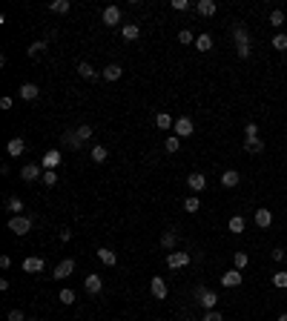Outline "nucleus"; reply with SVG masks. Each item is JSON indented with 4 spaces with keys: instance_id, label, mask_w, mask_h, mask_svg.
Instances as JSON below:
<instances>
[{
    "instance_id": "f257e3e1",
    "label": "nucleus",
    "mask_w": 287,
    "mask_h": 321,
    "mask_svg": "<svg viewBox=\"0 0 287 321\" xmlns=\"http://www.w3.org/2000/svg\"><path fill=\"white\" fill-rule=\"evenodd\" d=\"M233 41H236V52H239V58L247 61V58L253 55V46H250V35H247L244 26H233Z\"/></svg>"
},
{
    "instance_id": "f03ea898",
    "label": "nucleus",
    "mask_w": 287,
    "mask_h": 321,
    "mask_svg": "<svg viewBox=\"0 0 287 321\" xmlns=\"http://www.w3.org/2000/svg\"><path fill=\"white\" fill-rule=\"evenodd\" d=\"M9 230H12L15 235H26V233L32 230V218H26V215H12V218H9Z\"/></svg>"
},
{
    "instance_id": "7ed1b4c3",
    "label": "nucleus",
    "mask_w": 287,
    "mask_h": 321,
    "mask_svg": "<svg viewBox=\"0 0 287 321\" xmlns=\"http://www.w3.org/2000/svg\"><path fill=\"white\" fill-rule=\"evenodd\" d=\"M61 164H64V155H61V150H49L44 155V161H41V167H44V172H55L58 170V167H61Z\"/></svg>"
},
{
    "instance_id": "20e7f679",
    "label": "nucleus",
    "mask_w": 287,
    "mask_h": 321,
    "mask_svg": "<svg viewBox=\"0 0 287 321\" xmlns=\"http://www.w3.org/2000/svg\"><path fill=\"white\" fill-rule=\"evenodd\" d=\"M176 135L178 138H190L193 132H196V124H193V118H187V115H181V118H176Z\"/></svg>"
},
{
    "instance_id": "39448f33",
    "label": "nucleus",
    "mask_w": 287,
    "mask_h": 321,
    "mask_svg": "<svg viewBox=\"0 0 287 321\" xmlns=\"http://www.w3.org/2000/svg\"><path fill=\"white\" fill-rule=\"evenodd\" d=\"M21 178L26 181V184H35V181L44 178V167H41V164H26V167L21 170Z\"/></svg>"
},
{
    "instance_id": "423d86ee",
    "label": "nucleus",
    "mask_w": 287,
    "mask_h": 321,
    "mask_svg": "<svg viewBox=\"0 0 287 321\" xmlns=\"http://www.w3.org/2000/svg\"><path fill=\"white\" fill-rule=\"evenodd\" d=\"M190 261H193L190 253H170V256H167V267H170V270H181V267H187Z\"/></svg>"
},
{
    "instance_id": "0eeeda50",
    "label": "nucleus",
    "mask_w": 287,
    "mask_h": 321,
    "mask_svg": "<svg viewBox=\"0 0 287 321\" xmlns=\"http://www.w3.org/2000/svg\"><path fill=\"white\" fill-rule=\"evenodd\" d=\"M75 273V261L72 258H64L58 267H55V273H52V278H58V281H64V278H69Z\"/></svg>"
},
{
    "instance_id": "6e6552de",
    "label": "nucleus",
    "mask_w": 287,
    "mask_h": 321,
    "mask_svg": "<svg viewBox=\"0 0 287 321\" xmlns=\"http://www.w3.org/2000/svg\"><path fill=\"white\" fill-rule=\"evenodd\" d=\"M187 187H190L193 193H204V190H207V178H204V172H190V175H187Z\"/></svg>"
},
{
    "instance_id": "1a4fd4ad",
    "label": "nucleus",
    "mask_w": 287,
    "mask_h": 321,
    "mask_svg": "<svg viewBox=\"0 0 287 321\" xmlns=\"http://www.w3.org/2000/svg\"><path fill=\"white\" fill-rule=\"evenodd\" d=\"M44 258L41 256H29L26 261H23V273H32V276H38V273H44Z\"/></svg>"
},
{
    "instance_id": "9d476101",
    "label": "nucleus",
    "mask_w": 287,
    "mask_h": 321,
    "mask_svg": "<svg viewBox=\"0 0 287 321\" xmlns=\"http://www.w3.org/2000/svg\"><path fill=\"white\" fill-rule=\"evenodd\" d=\"M84 290H87L89 296H98V293L104 290V281H101V276H95V273H89L87 278H84Z\"/></svg>"
},
{
    "instance_id": "9b49d317",
    "label": "nucleus",
    "mask_w": 287,
    "mask_h": 321,
    "mask_svg": "<svg viewBox=\"0 0 287 321\" xmlns=\"http://www.w3.org/2000/svg\"><path fill=\"white\" fill-rule=\"evenodd\" d=\"M253 221H256V227H259V230H267V227L273 224V213H270L267 207H259L256 215H253Z\"/></svg>"
},
{
    "instance_id": "f8f14e48",
    "label": "nucleus",
    "mask_w": 287,
    "mask_h": 321,
    "mask_svg": "<svg viewBox=\"0 0 287 321\" xmlns=\"http://www.w3.org/2000/svg\"><path fill=\"white\" fill-rule=\"evenodd\" d=\"M242 281H244V276H242V270H236V267L221 276V284H224V287H242Z\"/></svg>"
},
{
    "instance_id": "ddd939ff",
    "label": "nucleus",
    "mask_w": 287,
    "mask_h": 321,
    "mask_svg": "<svg viewBox=\"0 0 287 321\" xmlns=\"http://www.w3.org/2000/svg\"><path fill=\"white\" fill-rule=\"evenodd\" d=\"M239 181H242V175H239L236 170L221 172V187H224V190H236V187H239Z\"/></svg>"
},
{
    "instance_id": "4468645a",
    "label": "nucleus",
    "mask_w": 287,
    "mask_h": 321,
    "mask_svg": "<svg viewBox=\"0 0 287 321\" xmlns=\"http://www.w3.org/2000/svg\"><path fill=\"white\" fill-rule=\"evenodd\" d=\"M196 12H199L201 18H213L219 12V6H216V0H199L196 3Z\"/></svg>"
},
{
    "instance_id": "2eb2a0df",
    "label": "nucleus",
    "mask_w": 287,
    "mask_h": 321,
    "mask_svg": "<svg viewBox=\"0 0 287 321\" xmlns=\"http://www.w3.org/2000/svg\"><path fill=\"white\" fill-rule=\"evenodd\" d=\"M18 95H21L23 101H38V95H41V86L38 84H23L18 89Z\"/></svg>"
},
{
    "instance_id": "dca6fc26",
    "label": "nucleus",
    "mask_w": 287,
    "mask_h": 321,
    "mask_svg": "<svg viewBox=\"0 0 287 321\" xmlns=\"http://www.w3.org/2000/svg\"><path fill=\"white\" fill-rule=\"evenodd\" d=\"M199 301H201V307H207V310H216L219 296H216L213 290H199Z\"/></svg>"
},
{
    "instance_id": "f3484780",
    "label": "nucleus",
    "mask_w": 287,
    "mask_h": 321,
    "mask_svg": "<svg viewBox=\"0 0 287 321\" xmlns=\"http://www.w3.org/2000/svg\"><path fill=\"white\" fill-rule=\"evenodd\" d=\"M6 152H9L12 158H21L23 152H26V141H23V138H12V141L6 144Z\"/></svg>"
},
{
    "instance_id": "a211bd4d",
    "label": "nucleus",
    "mask_w": 287,
    "mask_h": 321,
    "mask_svg": "<svg viewBox=\"0 0 287 321\" xmlns=\"http://www.w3.org/2000/svg\"><path fill=\"white\" fill-rule=\"evenodd\" d=\"M104 23H107V26H118V23H121V9H118V6H107V9H104Z\"/></svg>"
},
{
    "instance_id": "6ab92c4d",
    "label": "nucleus",
    "mask_w": 287,
    "mask_h": 321,
    "mask_svg": "<svg viewBox=\"0 0 287 321\" xmlns=\"http://www.w3.org/2000/svg\"><path fill=\"white\" fill-rule=\"evenodd\" d=\"M150 290H153L155 299H167V281L161 278V276H155V278L150 281Z\"/></svg>"
},
{
    "instance_id": "aec40b11",
    "label": "nucleus",
    "mask_w": 287,
    "mask_h": 321,
    "mask_svg": "<svg viewBox=\"0 0 287 321\" xmlns=\"http://www.w3.org/2000/svg\"><path fill=\"white\" fill-rule=\"evenodd\" d=\"M176 244H178V230H167V233L161 235V247H164V250L176 253Z\"/></svg>"
},
{
    "instance_id": "412c9836",
    "label": "nucleus",
    "mask_w": 287,
    "mask_h": 321,
    "mask_svg": "<svg viewBox=\"0 0 287 321\" xmlns=\"http://www.w3.org/2000/svg\"><path fill=\"white\" fill-rule=\"evenodd\" d=\"M155 127L161 129V132H164V129H173L176 127V118H173L170 112H158V115H155Z\"/></svg>"
},
{
    "instance_id": "4be33fe9",
    "label": "nucleus",
    "mask_w": 287,
    "mask_h": 321,
    "mask_svg": "<svg viewBox=\"0 0 287 321\" xmlns=\"http://www.w3.org/2000/svg\"><path fill=\"white\" fill-rule=\"evenodd\" d=\"M64 144H66L69 150H81V147H84V141L78 138V129H66V132H64Z\"/></svg>"
},
{
    "instance_id": "5701e85b",
    "label": "nucleus",
    "mask_w": 287,
    "mask_h": 321,
    "mask_svg": "<svg viewBox=\"0 0 287 321\" xmlns=\"http://www.w3.org/2000/svg\"><path fill=\"white\" fill-rule=\"evenodd\" d=\"M121 75H124V69H121L118 64H110L107 69H101V78H104V81H110V84H112V81H118Z\"/></svg>"
},
{
    "instance_id": "b1692460",
    "label": "nucleus",
    "mask_w": 287,
    "mask_h": 321,
    "mask_svg": "<svg viewBox=\"0 0 287 321\" xmlns=\"http://www.w3.org/2000/svg\"><path fill=\"white\" fill-rule=\"evenodd\" d=\"M227 230H230L233 235H242L244 230H247V221H244L242 215H233V218H230V224H227Z\"/></svg>"
},
{
    "instance_id": "393cba45",
    "label": "nucleus",
    "mask_w": 287,
    "mask_h": 321,
    "mask_svg": "<svg viewBox=\"0 0 287 321\" xmlns=\"http://www.w3.org/2000/svg\"><path fill=\"white\" fill-rule=\"evenodd\" d=\"M244 150L250 155H259V152H265V141L262 138H244Z\"/></svg>"
},
{
    "instance_id": "a878e982",
    "label": "nucleus",
    "mask_w": 287,
    "mask_h": 321,
    "mask_svg": "<svg viewBox=\"0 0 287 321\" xmlns=\"http://www.w3.org/2000/svg\"><path fill=\"white\" fill-rule=\"evenodd\" d=\"M98 258H101V264H107V267H115V264H118V256L112 253L110 247H101V250H98Z\"/></svg>"
},
{
    "instance_id": "bb28decb",
    "label": "nucleus",
    "mask_w": 287,
    "mask_h": 321,
    "mask_svg": "<svg viewBox=\"0 0 287 321\" xmlns=\"http://www.w3.org/2000/svg\"><path fill=\"white\" fill-rule=\"evenodd\" d=\"M121 35H124V41H138V38H141V29H138V26H135V23H124V29H121Z\"/></svg>"
},
{
    "instance_id": "cd10ccee",
    "label": "nucleus",
    "mask_w": 287,
    "mask_h": 321,
    "mask_svg": "<svg viewBox=\"0 0 287 321\" xmlns=\"http://www.w3.org/2000/svg\"><path fill=\"white\" fill-rule=\"evenodd\" d=\"M89 158H92L95 164H104V161L110 158V152H107V147H101V144H98V147H92V152H89Z\"/></svg>"
},
{
    "instance_id": "c85d7f7f",
    "label": "nucleus",
    "mask_w": 287,
    "mask_h": 321,
    "mask_svg": "<svg viewBox=\"0 0 287 321\" xmlns=\"http://www.w3.org/2000/svg\"><path fill=\"white\" fill-rule=\"evenodd\" d=\"M196 49H199V52H210V49H213V38H210L207 32H201L199 38H196Z\"/></svg>"
},
{
    "instance_id": "c756f323",
    "label": "nucleus",
    "mask_w": 287,
    "mask_h": 321,
    "mask_svg": "<svg viewBox=\"0 0 287 321\" xmlns=\"http://www.w3.org/2000/svg\"><path fill=\"white\" fill-rule=\"evenodd\" d=\"M78 75H81L84 81H95V78H98V72H95V69L87 64V61H84V64H78Z\"/></svg>"
},
{
    "instance_id": "7c9ffc66",
    "label": "nucleus",
    "mask_w": 287,
    "mask_h": 321,
    "mask_svg": "<svg viewBox=\"0 0 287 321\" xmlns=\"http://www.w3.org/2000/svg\"><path fill=\"white\" fill-rule=\"evenodd\" d=\"M49 9H52L55 15H66L69 9H72V3H69V0H52V3H49Z\"/></svg>"
},
{
    "instance_id": "2f4dec72",
    "label": "nucleus",
    "mask_w": 287,
    "mask_h": 321,
    "mask_svg": "<svg viewBox=\"0 0 287 321\" xmlns=\"http://www.w3.org/2000/svg\"><path fill=\"white\" fill-rule=\"evenodd\" d=\"M6 210H9L12 215H21L23 213V201L21 198H9V201H6Z\"/></svg>"
},
{
    "instance_id": "473e14b6",
    "label": "nucleus",
    "mask_w": 287,
    "mask_h": 321,
    "mask_svg": "<svg viewBox=\"0 0 287 321\" xmlns=\"http://www.w3.org/2000/svg\"><path fill=\"white\" fill-rule=\"evenodd\" d=\"M184 210H187V213H199V210H201V201H199V195H190V198L184 201Z\"/></svg>"
},
{
    "instance_id": "72a5a7b5",
    "label": "nucleus",
    "mask_w": 287,
    "mask_h": 321,
    "mask_svg": "<svg viewBox=\"0 0 287 321\" xmlns=\"http://www.w3.org/2000/svg\"><path fill=\"white\" fill-rule=\"evenodd\" d=\"M164 150L170 152V155H176V152L181 150V138H178V135L176 138H167V141H164Z\"/></svg>"
},
{
    "instance_id": "f704fd0d",
    "label": "nucleus",
    "mask_w": 287,
    "mask_h": 321,
    "mask_svg": "<svg viewBox=\"0 0 287 321\" xmlns=\"http://www.w3.org/2000/svg\"><path fill=\"white\" fill-rule=\"evenodd\" d=\"M270 26H276V29H279V26H285V12L273 9V12H270Z\"/></svg>"
},
{
    "instance_id": "c9c22d12",
    "label": "nucleus",
    "mask_w": 287,
    "mask_h": 321,
    "mask_svg": "<svg viewBox=\"0 0 287 321\" xmlns=\"http://www.w3.org/2000/svg\"><path fill=\"white\" fill-rule=\"evenodd\" d=\"M270 46H273L276 52H285V49H287V35H276V38H273V43H270Z\"/></svg>"
},
{
    "instance_id": "e433bc0d",
    "label": "nucleus",
    "mask_w": 287,
    "mask_h": 321,
    "mask_svg": "<svg viewBox=\"0 0 287 321\" xmlns=\"http://www.w3.org/2000/svg\"><path fill=\"white\" fill-rule=\"evenodd\" d=\"M273 287H279V290H285L287 287V273L285 270H279V273L273 276Z\"/></svg>"
},
{
    "instance_id": "4c0bfd02",
    "label": "nucleus",
    "mask_w": 287,
    "mask_h": 321,
    "mask_svg": "<svg viewBox=\"0 0 287 321\" xmlns=\"http://www.w3.org/2000/svg\"><path fill=\"white\" fill-rule=\"evenodd\" d=\"M44 49H46V41H35L32 46H29V58H38Z\"/></svg>"
},
{
    "instance_id": "58836bf2",
    "label": "nucleus",
    "mask_w": 287,
    "mask_h": 321,
    "mask_svg": "<svg viewBox=\"0 0 287 321\" xmlns=\"http://www.w3.org/2000/svg\"><path fill=\"white\" fill-rule=\"evenodd\" d=\"M247 261H250V258H247V253H236V256H233L236 270H244V267H247Z\"/></svg>"
},
{
    "instance_id": "ea45409f",
    "label": "nucleus",
    "mask_w": 287,
    "mask_h": 321,
    "mask_svg": "<svg viewBox=\"0 0 287 321\" xmlns=\"http://www.w3.org/2000/svg\"><path fill=\"white\" fill-rule=\"evenodd\" d=\"M41 181H44V187H55V184H58V172H44V178H41Z\"/></svg>"
},
{
    "instance_id": "a19ab883",
    "label": "nucleus",
    "mask_w": 287,
    "mask_h": 321,
    "mask_svg": "<svg viewBox=\"0 0 287 321\" xmlns=\"http://www.w3.org/2000/svg\"><path fill=\"white\" fill-rule=\"evenodd\" d=\"M78 138H81V141L87 144L89 138H92V127H89V124H84V127H78Z\"/></svg>"
},
{
    "instance_id": "79ce46f5",
    "label": "nucleus",
    "mask_w": 287,
    "mask_h": 321,
    "mask_svg": "<svg viewBox=\"0 0 287 321\" xmlns=\"http://www.w3.org/2000/svg\"><path fill=\"white\" fill-rule=\"evenodd\" d=\"M201 321H224V316H221L219 310H207V313L201 316Z\"/></svg>"
},
{
    "instance_id": "37998d69",
    "label": "nucleus",
    "mask_w": 287,
    "mask_h": 321,
    "mask_svg": "<svg viewBox=\"0 0 287 321\" xmlns=\"http://www.w3.org/2000/svg\"><path fill=\"white\" fill-rule=\"evenodd\" d=\"M178 41L181 43H196V35H193L190 29H181V32H178Z\"/></svg>"
},
{
    "instance_id": "c03bdc74",
    "label": "nucleus",
    "mask_w": 287,
    "mask_h": 321,
    "mask_svg": "<svg viewBox=\"0 0 287 321\" xmlns=\"http://www.w3.org/2000/svg\"><path fill=\"white\" fill-rule=\"evenodd\" d=\"M58 299L69 307V304H75V293H72V290H61V296H58Z\"/></svg>"
},
{
    "instance_id": "a18cd8bd",
    "label": "nucleus",
    "mask_w": 287,
    "mask_h": 321,
    "mask_svg": "<svg viewBox=\"0 0 287 321\" xmlns=\"http://www.w3.org/2000/svg\"><path fill=\"white\" fill-rule=\"evenodd\" d=\"M244 135H247V138H259V127H256V124L250 121V124L244 127Z\"/></svg>"
},
{
    "instance_id": "49530a36",
    "label": "nucleus",
    "mask_w": 287,
    "mask_h": 321,
    "mask_svg": "<svg viewBox=\"0 0 287 321\" xmlns=\"http://www.w3.org/2000/svg\"><path fill=\"white\" fill-rule=\"evenodd\" d=\"M170 6H173L176 12H184V9H190V0H173Z\"/></svg>"
},
{
    "instance_id": "de8ad7c7",
    "label": "nucleus",
    "mask_w": 287,
    "mask_h": 321,
    "mask_svg": "<svg viewBox=\"0 0 287 321\" xmlns=\"http://www.w3.org/2000/svg\"><path fill=\"white\" fill-rule=\"evenodd\" d=\"M9 321H26V316H23L21 310H12V313H9Z\"/></svg>"
},
{
    "instance_id": "09e8293b",
    "label": "nucleus",
    "mask_w": 287,
    "mask_h": 321,
    "mask_svg": "<svg viewBox=\"0 0 287 321\" xmlns=\"http://www.w3.org/2000/svg\"><path fill=\"white\" fill-rule=\"evenodd\" d=\"M0 267H3V270H9V267H12V258H9V256H0Z\"/></svg>"
},
{
    "instance_id": "8fccbe9b",
    "label": "nucleus",
    "mask_w": 287,
    "mask_h": 321,
    "mask_svg": "<svg viewBox=\"0 0 287 321\" xmlns=\"http://www.w3.org/2000/svg\"><path fill=\"white\" fill-rule=\"evenodd\" d=\"M273 261H285V250L279 247V250H273Z\"/></svg>"
},
{
    "instance_id": "3c124183",
    "label": "nucleus",
    "mask_w": 287,
    "mask_h": 321,
    "mask_svg": "<svg viewBox=\"0 0 287 321\" xmlns=\"http://www.w3.org/2000/svg\"><path fill=\"white\" fill-rule=\"evenodd\" d=\"M0 109H12V98H0Z\"/></svg>"
},
{
    "instance_id": "603ef678",
    "label": "nucleus",
    "mask_w": 287,
    "mask_h": 321,
    "mask_svg": "<svg viewBox=\"0 0 287 321\" xmlns=\"http://www.w3.org/2000/svg\"><path fill=\"white\" fill-rule=\"evenodd\" d=\"M69 238H72V230H66V227H64V230H61V241H69Z\"/></svg>"
},
{
    "instance_id": "864d4df0",
    "label": "nucleus",
    "mask_w": 287,
    "mask_h": 321,
    "mask_svg": "<svg viewBox=\"0 0 287 321\" xmlns=\"http://www.w3.org/2000/svg\"><path fill=\"white\" fill-rule=\"evenodd\" d=\"M276 321H287V313H282V316H279V319H276Z\"/></svg>"
}]
</instances>
